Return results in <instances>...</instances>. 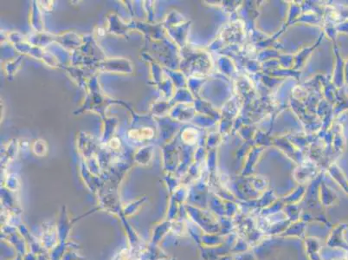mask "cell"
Returning <instances> with one entry per match:
<instances>
[{"label": "cell", "instance_id": "obj_1", "mask_svg": "<svg viewBox=\"0 0 348 260\" xmlns=\"http://www.w3.org/2000/svg\"><path fill=\"white\" fill-rule=\"evenodd\" d=\"M169 227H170V223L169 222H165V223H163L161 225H158V227L155 230V232H154L152 244L155 245L156 243H158L162 239V237L164 236L165 232L169 230Z\"/></svg>", "mask_w": 348, "mask_h": 260}]
</instances>
